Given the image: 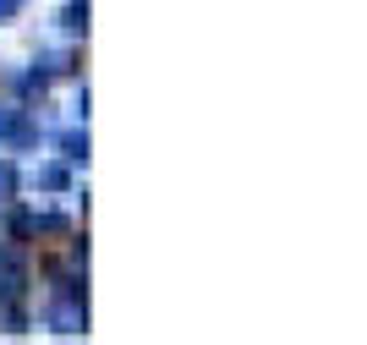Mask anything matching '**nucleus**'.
<instances>
[{
  "instance_id": "f257e3e1",
  "label": "nucleus",
  "mask_w": 367,
  "mask_h": 345,
  "mask_svg": "<svg viewBox=\"0 0 367 345\" xmlns=\"http://www.w3.org/2000/svg\"><path fill=\"white\" fill-rule=\"evenodd\" d=\"M17 6L22 0H0V17H17Z\"/></svg>"
}]
</instances>
